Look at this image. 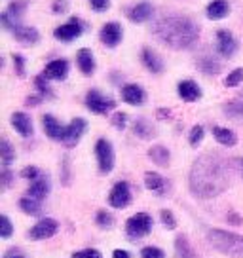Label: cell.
<instances>
[{"label":"cell","mask_w":243,"mask_h":258,"mask_svg":"<svg viewBox=\"0 0 243 258\" xmlns=\"http://www.w3.org/2000/svg\"><path fill=\"white\" fill-rule=\"evenodd\" d=\"M230 184L226 160L219 154L200 156L190 171V192L196 198L209 200L222 194Z\"/></svg>","instance_id":"1"},{"label":"cell","mask_w":243,"mask_h":258,"mask_svg":"<svg viewBox=\"0 0 243 258\" xmlns=\"http://www.w3.org/2000/svg\"><path fill=\"white\" fill-rule=\"evenodd\" d=\"M158 40L173 49H187L194 46L200 36V27L192 17L180 14H167L160 17L152 27Z\"/></svg>","instance_id":"2"},{"label":"cell","mask_w":243,"mask_h":258,"mask_svg":"<svg viewBox=\"0 0 243 258\" xmlns=\"http://www.w3.org/2000/svg\"><path fill=\"white\" fill-rule=\"evenodd\" d=\"M207 239L213 243V247L220 252H224L228 256L243 258V235L224 232V230H209Z\"/></svg>","instance_id":"3"},{"label":"cell","mask_w":243,"mask_h":258,"mask_svg":"<svg viewBox=\"0 0 243 258\" xmlns=\"http://www.w3.org/2000/svg\"><path fill=\"white\" fill-rule=\"evenodd\" d=\"M152 230V217L146 213H137L126 222V232L131 239H141Z\"/></svg>","instance_id":"4"},{"label":"cell","mask_w":243,"mask_h":258,"mask_svg":"<svg viewBox=\"0 0 243 258\" xmlns=\"http://www.w3.org/2000/svg\"><path fill=\"white\" fill-rule=\"evenodd\" d=\"M86 106L95 114H108L110 110H114L116 101L110 99V97L103 95L97 89H91V91H88V95H86Z\"/></svg>","instance_id":"5"},{"label":"cell","mask_w":243,"mask_h":258,"mask_svg":"<svg viewBox=\"0 0 243 258\" xmlns=\"http://www.w3.org/2000/svg\"><path fill=\"white\" fill-rule=\"evenodd\" d=\"M95 156H97L99 171L101 173H110L114 167V148L110 145V141L106 139H99L95 143Z\"/></svg>","instance_id":"6"},{"label":"cell","mask_w":243,"mask_h":258,"mask_svg":"<svg viewBox=\"0 0 243 258\" xmlns=\"http://www.w3.org/2000/svg\"><path fill=\"white\" fill-rule=\"evenodd\" d=\"M82 32H84V23L78 17H71L65 25L57 27L55 31H53V36L61 42H73L80 36Z\"/></svg>","instance_id":"7"},{"label":"cell","mask_w":243,"mask_h":258,"mask_svg":"<svg viewBox=\"0 0 243 258\" xmlns=\"http://www.w3.org/2000/svg\"><path fill=\"white\" fill-rule=\"evenodd\" d=\"M108 203L114 209H124L131 203V188L128 182H116L108 194Z\"/></svg>","instance_id":"8"},{"label":"cell","mask_w":243,"mask_h":258,"mask_svg":"<svg viewBox=\"0 0 243 258\" xmlns=\"http://www.w3.org/2000/svg\"><path fill=\"white\" fill-rule=\"evenodd\" d=\"M86 127H88V123H86L84 118H74V120L65 127V135H63V141H61V143L65 146H69V148L76 146L78 141L82 139V135H84Z\"/></svg>","instance_id":"9"},{"label":"cell","mask_w":243,"mask_h":258,"mask_svg":"<svg viewBox=\"0 0 243 258\" xmlns=\"http://www.w3.org/2000/svg\"><path fill=\"white\" fill-rule=\"evenodd\" d=\"M217 51L226 59H232L237 51V40L234 38V34L226 29H220L217 32Z\"/></svg>","instance_id":"10"},{"label":"cell","mask_w":243,"mask_h":258,"mask_svg":"<svg viewBox=\"0 0 243 258\" xmlns=\"http://www.w3.org/2000/svg\"><path fill=\"white\" fill-rule=\"evenodd\" d=\"M122 36H124V31H122V25L116 23V21H108V23L103 25V29L99 32V38L105 44L106 48H116L122 42Z\"/></svg>","instance_id":"11"},{"label":"cell","mask_w":243,"mask_h":258,"mask_svg":"<svg viewBox=\"0 0 243 258\" xmlns=\"http://www.w3.org/2000/svg\"><path fill=\"white\" fill-rule=\"evenodd\" d=\"M57 228H59L57 220H53V218H42L40 222H36L31 228L29 237L31 239H48V237L57 234Z\"/></svg>","instance_id":"12"},{"label":"cell","mask_w":243,"mask_h":258,"mask_svg":"<svg viewBox=\"0 0 243 258\" xmlns=\"http://www.w3.org/2000/svg\"><path fill=\"white\" fill-rule=\"evenodd\" d=\"M12 34H14V38L17 42H21L25 46H34L36 42L40 40V32L36 31L34 27H27V25H17V27H14Z\"/></svg>","instance_id":"13"},{"label":"cell","mask_w":243,"mask_h":258,"mask_svg":"<svg viewBox=\"0 0 243 258\" xmlns=\"http://www.w3.org/2000/svg\"><path fill=\"white\" fill-rule=\"evenodd\" d=\"M122 99L131 106H141L145 103L146 93L145 89L137 86V84H128V86L122 88Z\"/></svg>","instance_id":"14"},{"label":"cell","mask_w":243,"mask_h":258,"mask_svg":"<svg viewBox=\"0 0 243 258\" xmlns=\"http://www.w3.org/2000/svg\"><path fill=\"white\" fill-rule=\"evenodd\" d=\"M67 74H69V61L65 59H53L44 69V76L49 80H65Z\"/></svg>","instance_id":"15"},{"label":"cell","mask_w":243,"mask_h":258,"mask_svg":"<svg viewBox=\"0 0 243 258\" xmlns=\"http://www.w3.org/2000/svg\"><path fill=\"white\" fill-rule=\"evenodd\" d=\"M177 93L183 101L194 103V101H198V99L202 97V88H200L194 80H183V82H178Z\"/></svg>","instance_id":"16"},{"label":"cell","mask_w":243,"mask_h":258,"mask_svg":"<svg viewBox=\"0 0 243 258\" xmlns=\"http://www.w3.org/2000/svg\"><path fill=\"white\" fill-rule=\"evenodd\" d=\"M152 14H154V8L148 2H139L133 8L128 10V17L133 23H145V21H148L152 17Z\"/></svg>","instance_id":"17"},{"label":"cell","mask_w":243,"mask_h":258,"mask_svg":"<svg viewBox=\"0 0 243 258\" xmlns=\"http://www.w3.org/2000/svg\"><path fill=\"white\" fill-rule=\"evenodd\" d=\"M12 125L21 137H31L33 135V120L31 116H27L25 112H14L12 114Z\"/></svg>","instance_id":"18"},{"label":"cell","mask_w":243,"mask_h":258,"mask_svg":"<svg viewBox=\"0 0 243 258\" xmlns=\"http://www.w3.org/2000/svg\"><path fill=\"white\" fill-rule=\"evenodd\" d=\"M141 59H143V64H145L146 69H148L152 74H160L163 71L162 57L158 55L154 49L143 48V51H141Z\"/></svg>","instance_id":"19"},{"label":"cell","mask_w":243,"mask_h":258,"mask_svg":"<svg viewBox=\"0 0 243 258\" xmlns=\"http://www.w3.org/2000/svg\"><path fill=\"white\" fill-rule=\"evenodd\" d=\"M76 63H78V69L82 71V74L91 76V74L95 73V57L91 53V49H88V48L78 49V53H76Z\"/></svg>","instance_id":"20"},{"label":"cell","mask_w":243,"mask_h":258,"mask_svg":"<svg viewBox=\"0 0 243 258\" xmlns=\"http://www.w3.org/2000/svg\"><path fill=\"white\" fill-rule=\"evenodd\" d=\"M42 125H44V131H46V135H48L49 139H53V141H63L65 127H63L51 114L42 116Z\"/></svg>","instance_id":"21"},{"label":"cell","mask_w":243,"mask_h":258,"mask_svg":"<svg viewBox=\"0 0 243 258\" xmlns=\"http://www.w3.org/2000/svg\"><path fill=\"white\" fill-rule=\"evenodd\" d=\"M27 194H29V198H34V200H38V202L44 200L49 194V178L46 177V175H42V177H38L36 180H33L31 186H29V190H27Z\"/></svg>","instance_id":"22"},{"label":"cell","mask_w":243,"mask_h":258,"mask_svg":"<svg viewBox=\"0 0 243 258\" xmlns=\"http://www.w3.org/2000/svg\"><path fill=\"white\" fill-rule=\"evenodd\" d=\"M228 14H230V4H228L226 0H213V2H209V6L205 8V16L213 19V21L224 19Z\"/></svg>","instance_id":"23"},{"label":"cell","mask_w":243,"mask_h":258,"mask_svg":"<svg viewBox=\"0 0 243 258\" xmlns=\"http://www.w3.org/2000/svg\"><path fill=\"white\" fill-rule=\"evenodd\" d=\"M133 131H135V135H137V137L145 139V141L156 137L154 125H152L148 120H145V118H139V120H135V123H133Z\"/></svg>","instance_id":"24"},{"label":"cell","mask_w":243,"mask_h":258,"mask_svg":"<svg viewBox=\"0 0 243 258\" xmlns=\"http://www.w3.org/2000/svg\"><path fill=\"white\" fill-rule=\"evenodd\" d=\"M148 158L154 161L156 165H160V167H165V165L169 163L171 154H169V150H167L165 146L156 145V146H152V148L148 150Z\"/></svg>","instance_id":"25"},{"label":"cell","mask_w":243,"mask_h":258,"mask_svg":"<svg viewBox=\"0 0 243 258\" xmlns=\"http://www.w3.org/2000/svg\"><path fill=\"white\" fill-rule=\"evenodd\" d=\"M213 135L217 139V143H220L222 146H235L237 143V137H235V133L232 129L228 127H213Z\"/></svg>","instance_id":"26"},{"label":"cell","mask_w":243,"mask_h":258,"mask_svg":"<svg viewBox=\"0 0 243 258\" xmlns=\"http://www.w3.org/2000/svg\"><path fill=\"white\" fill-rule=\"evenodd\" d=\"M224 112H226V116H230V118L241 120L243 118V91L235 97V99H232L230 103L224 105Z\"/></svg>","instance_id":"27"},{"label":"cell","mask_w":243,"mask_h":258,"mask_svg":"<svg viewBox=\"0 0 243 258\" xmlns=\"http://www.w3.org/2000/svg\"><path fill=\"white\" fill-rule=\"evenodd\" d=\"M198 67H200V71L205 74H219L220 73V63L213 55H209V53H205L203 57H200Z\"/></svg>","instance_id":"28"},{"label":"cell","mask_w":243,"mask_h":258,"mask_svg":"<svg viewBox=\"0 0 243 258\" xmlns=\"http://www.w3.org/2000/svg\"><path fill=\"white\" fill-rule=\"evenodd\" d=\"M175 252H177V258H196V252L190 247L187 235H178L177 237V241H175Z\"/></svg>","instance_id":"29"},{"label":"cell","mask_w":243,"mask_h":258,"mask_svg":"<svg viewBox=\"0 0 243 258\" xmlns=\"http://www.w3.org/2000/svg\"><path fill=\"white\" fill-rule=\"evenodd\" d=\"M145 184L148 190H152V192H158V194H163L165 192V180H163L158 173H146L145 175Z\"/></svg>","instance_id":"30"},{"label":"cell","mask_w":243,"mask_h":258,"mask_svg":"<svg viewBox=\"0 0 243 258\" xmlns=\"http://www.w3.org/2000/svg\"><path fill=\"white\" fill-rule=\"evenodd\" d=\"M19 207L27 213V215H31V217H36V215H40L42 213V205L38 200H34V198H21V202H19Z\"/></svg>","instance_id":"31"},{"label":"cell","mask_w":243,"mask_h":258,"mask_svg":"<svg viewBox=\"0 0 243 258\" xmlns=\"http://www.w3.org/2000/svg\"><path fill=\"white\" fill-rule=\"evenodd\" d=\"M0 156H2V163L6 167L16 160V152H14V148H12L8 139H2V143H0Z\"/></svg>","instance_id":"32"},{"label":"cell","mask_w":243,"mask_h":258,"mask_svg":"<svg viewBox=\"0 0 243 258\" xmlns=\"http://www.w3.org/2000/svg\"><path fill=\"white\" fill-rule=\"evenodd\" d=\"M243 82V69H235L232 73L226 76V80H224V86L226 88H235V86H239Z\"/></svg>","instance_id":"33"},{"label":"cell","mask_w":243,"mask_h":258,"mask_svg":"<svg viewBox=\"0 0 243 258\" xmlns=\"http://www.w3.org/2000/svg\"><path fill=\"white\" fill-rule=\"evenodd\" d=\"M95 222H97L101 228H110L114 224V217L106 211H99L97 217H95Z\"/></svg>","instance_id":"34"},{"label":"cell","mask_w":243,"mask_h":258,"mask_svg":"<svg viewBox=\"0 0 243 258\" xmlns=\"http://www.w3.org/2000/svg\"><path fill=\"white\" fill-rule=\"evenodd\" d=\"M34 84H36V89L40 91L42 97H51L53 93H51V89H49L48 82H46V76H36L34 78Z\"/></svg>","instance_id":"35"},{"label":"cell","mask_w":243,"mask_h":258,"mask_svg":"<svg viewBox=\"0 0 243 258\" xmlns=\"http://www.w3.org/2000/svg\"><path fill=\"white\" fill-rule=\"evenodd\" d=\"M203 135H205V131H203L202 125H194V127H192V131H190V137H188L190 145L198 146L203 141Z\"/></svg>","instance_id":"36"},{"label":"cell","mask_w":243,"mask_h":258,"mask_svg":"<svg viewBox=\"0 0 243 258\" xmlns=\"http://www.w3.org/2000/svg\"><path fill=\"white\" fill-rule=\"evenodd\" d=\"M0 226H2V228H0V235H2L4 239L10 237L12 232H14V228H12V222H10V218L6 217V215H2V217H0Z\"/></svg>","instance_id":"37"},{"label":"cell","mask_w":243,"mask_h":258,"mask_svg":"<svg viewBox=\"0 0 243 258\" xmlns=\"http://www.w3.org/2000/svg\"><path fill=\"white\" fill-rule=\"evenodd\" d=\"M162 222H163V226H167L169 230H175L177 228V220H175V217H173V213L171 211H167V209H163L162 213Z\"/></svg>","instance_id":"38"},{"label":"cell","mask_w":243,"mask_h":258,"mask_svg":"<svg viewBox=\"0 0 243 258\" xmlns=\"http://www.w3.org/2000/svg\"><path fill=\"white\" fill-rule=\"evenodd\" d=\"M141 258H165L162 249H158V247H146L143 249L141 252Z\"/></svg>","instance_id":"39"},{"label":"cell","mask_w":243,"mask_h":258,"mask_svg":"<svg viewBox=\"0 0 243 258\" xmlns=\"http://www.w3.org/2000/svg\"><path fill=\"white\" fill-rule=\"evenodd\" d=\"M112 125L116 129H126V125H128V114H124V112H116L112 116Z\"/></svg>","instance_id":"40"},{"label":"cell","mask_w":243,"mask_h":258,"mask_svg":"<svg viewBox=\"0 0 243 258\" xmlns=\"http://www.w3.org/2000/svg\"><path fill=\"white\" fill-rule=\"evenodd\" d=\"M73 258H103V254L95 249H84V250H78V252H74Z\"/></svg>","instance_id":"41"},{"label":"cell","mask_w":243,"mask_h":258,"mask_svg":"<svg viewBox=\"0 0 243 258\" xmlns=\"http://www.w3.org/2000/svg\"><path fill=\"white\" fill-rule=\"evenodd\" d=\"M67 10H69V2L67 0H53V4H51V12L53 14H65Z\"/></svg>","instance_id":"42"},{"label":"cell","mask_w":243,"mask_h":258,"mask_svg":"<svg viewBox=\"0 0 243 258\" xmlns=\"http://www.w3.org/2000/svg\"><path fill=\"white\" fill-rule=\"evenodd\" d=\"M14 69L19 76H25V59L21 55H14Z\"/></svg>","instance_id":"43"},{"label":"cell","mask_w":243,"mask_h":258,"mask_svg":"<svg viewBox=\"0 0 243 258\" xmlns=\"http://www.w3.org/2000/svg\"><path fill=\"white\" fill-rule=\"evenodd\" d=\"M21 175H23L25 178H31V180H36L38 177H42V173L36 167H25L23 171H21Z\"/></svg>","instance_id":"44"},{"label":"cell","mask_w":243,"mask_h":258,"mask_svg":"<svg viewBox=\"0 0 243 258\" xmlns=\"http://www.w3.org/2000/svg\"><path fill=\"white\" fill-rule=\"evenodd\" d=\"M89 4L95 12H105L108 8V4H110V0H89Z\"/></svg>","instance_id":"45"},{"label":"cell","mask_w":243,"mask_h":258,"mask_svg":"<svg viewBox=\"0 0 243 258\" xmlns=\"http://www.w3.org/2000/svg\"><path fill=\"white\" fill-rule=\"evenodd\" d=\"M10 182H12V171L6 167V169L2 171V186H4V188H8Z\"/></svg>","instance_id":"46"},{"label":"cell","mask_w":243,"mask_h":258,"mask_svg":"<svg viewBox=\"0 0 243 258\" xmlns=\"http://www.w3.org/2000/svg\"><path fill=\"white\" fill-rule=\"evenodd\" d=\"M4 258H25V256L17 249H12V250H8V252L4 254Z\"/></svg>","instance_id":"47"},{"label":"cell","mask_w":243,"mask_h":258,"mask_svg":"<svg viewBox=\"0 0 243 258\" xmlns=\"http://www.w3.org/2000/svg\"><path fill=\"white\" fill-rule=\"evenodd\" d=\"M112 258H130V252H128V250L118 249V250H114L112 252Z\"/></svg>","instance_id":"48"},{"label":"cell","mask_w":243,"mask_h":258,"mask_svg":"<svg viewBox=\"0 0 243 258\" xmlns=\"http://www.w3.org/2000/svg\"><path fill=\"white\" fill-rule=\"evenodd\" d=\"M228 220H230L232 224H241V222H243V218H237V215H235V213H230V215H228Z\"/></svg>","instance_id":"49"},{"label":"cell","mask_w":243,"mask_h":258,"mask_svg":"<svg viewBox=\"0 0 243 258\" xmlns=\"http://www.w3.org/2000/svg\"><path fill=\"white\" fill-rule=\"evenodd\" d=\"M169 110H167V108H158V118H160V120H165V118H169Z\"/></svg>","instance_id":"50"},{"label":"cell","mask_w":243,"mask_h":258,"mask_svg":"<svg viewBox=\"0 0 243 258\" xmlns=\"http://www.w3.org/2000/svg\"><path fill=\"white\" fill-rule=\"evenodd\" d=\"M63 173H65V180H63V182L67 184V182H69V160H67V158L63 160Z\"/></svg>","instance_id":"51"},{"label":"cell","mask_w":243,"mask_h":258,"mask_svg":"<svg viewBox=\"0 0 243 258\" xmlns=\"http://www.w3.org/2000/svg\"><path fill=\"white\" fill-rule=\"evenodd\" d=\"M40 103V97H29L27 99V105L29 106H34V105H38Z\"/></svg>","instance_id":"52"},{"label":"cell","mask_w":243,"mask_h":258,"mask_svg":"<svg viewBox=\"0 0 243 258\" xmlns=\"http://www.w3.org/2000/svg\"><path fill=\"white\" fill-rule=\"evenodd\" d=\"M239 167H241V173H243V160H239Z\"/></svg>","instance_id":"53"}]
</instances>
